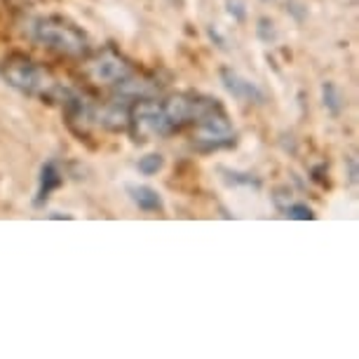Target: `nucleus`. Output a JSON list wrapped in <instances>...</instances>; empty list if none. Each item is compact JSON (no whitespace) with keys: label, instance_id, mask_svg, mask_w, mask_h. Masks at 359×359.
<instances>
[{"label":"nucleus","instance_id":"obj_8","mask_svg":"<svg viewBox=\"0 0 359 359\" xmlns=\"http://www.w3.org/2000/svg\"><path fill=\"white\" fill-rule=\"evenodd\" d=\"M127 195L130 200L137 205L141 212H151V214H160L165 209V202H162V195L151 186H137L130 184L127 186Z\"/></svg>","mask_w":359,"mask_h":359},{"label":"nucleus","instance_id":"obj_9","mask_svg":"<svg viewBox=\"0 0 359 359\" xmlns=\"http://www.w3.org/2000/svg\"><path fill=\"white\" fill-rule=\"evenodd\" d=\"M130 106L125 101H113L111 106H106V111L99 115V123L111 132H120L130 127Z\"/></svg>","mask_w":359,"mask_h":359},{"label":"nucleus","instance_id":"obj_14","mask_svg":"<svg viewBox=\"0 0 359 359\" xmlns=\"http://www.w3.org/2000/svg\"><path fill=\"white\" fill-rule=\"evenodd\" d=\"M284 216H289V219H296V221H313L315 212L308 205H303V202H296V205H287V207H284Z\"/></svg>","mask_w":359,"mask_h":359},{"label":"nucleus","instance_id":"obj_15","mask_svg":"<svg viewBox=\"0 0 359 359\" xmlns=\"http://www.w3.org/2000/svg\"><path fill=\"white\" fill-rule=\"evenodd\" d=\"M256 33H259V38L263 40V43H273V40L277 38V31H275V24L270 22L268 17L259 19V26H256Z\"/></svg>","mask_w":359,"mask_h":359},{"label":"nucleus","instance_id":"obj_3","mask_svg":"<svg viewBox=\"0 0 359 359\" xmlns=\"http://www.w3.org/2000/svg\"><path fill=\"white\" fill-rule=\"evenodd\" d=\"M3 78L8 80L10 87L17 92L26 94V97H36L43 94L50 87V78L40 69L36 62H31L24 54H12L8 62L3 64Z\"/></svg>","mask_w":359,"mask_h":359},{"label":"nucleus","instance_id":"obj_17","mask_svg":"<svg viewBox=\"0 0 359 359\" xmlns=\"http://www.w3.org/2000/svg\"><path fill=\"white\" fill-rule=\"evenodd\" d=\"M209 38L216 40V43H219L221 50H226V38L221 36V33H219V29H216V26H209Z\"/></svg>","mask_w":359,"mask_h":359},{"label":"nucleus","instance_id":"obj_18","mask_svg":"<svg viewBox=\"0 0 359 359\" xmlns=\"http://www.w3.org/2000/svg\"><path fill=\"white\" fill-rule=\"evenodd\" d=\"M345 162H348V167H350V184H357V165H355V160L348 158Z\"/></svg>","mask_w":359,"mask_h":359},{"label":"nucleus","instance_id":"obj_10","mask_svg":"<svg viewBox=\"0 0 359 359\" xmlns=\"http://www.w3.org/2000/svg\"><path fill=\"white\" fill-rule=\"evenodd\" d=\"M115 90H118L123 97H139V99H151L158 94V85L151 83L146 78H134L132 73L123 80L115 83Z\"/></svg>","mask_w":359,"mask_h":359},{"label":"nucleus","instance_id":"obj_11","mask_svg":"<svg viewBox=\"0 0 359 359\" xmlns=\"http://www.w3.org/2000/svg\"><path fill=\"white\" fill-rule=\"evenodd\" d=\"M322 104H324V108H327L331 115H341L343 113L345 99H343L341 90H338L334 83H324L322 85Z\"/></svg>","mask_w":359,"mask_h":359},{"label":"nucleus","instance_id":"obj_7","mask_svg":"<svg viewBox=\"0 0 359 359\" xmlns=\"http://www.w3.org/2000/svg\"><path fill=\"white\" fill-rule=\"evenodd\" d=\"M64 184V176L59 172V167L54 165V162H45L43 167H40V176H38V191H36V200H33V205L40 207L43 202H47V198L57 191V188H62Z\"/></svg>","mask_w":359,"mask_h":359},{"label":"nucleus","instance_id":"obj_2","mask_svg":"<svg viewBox=\"0 0 359 359\" xmlns=\"http://www.w3.org/2000/svg\"><path fill=\"white\" fill-rule=\"evenodd\" d=\"M195 123H198L195 148H200V151H205V153H212V151H221V148L235 146L233 127H230L228 113L223 111L219 99L209 97L205 111L200 113V118L195 120Z\"/></svg>","mask_w":359,"mask_h":359},{"label":"nucleus","instance_id":"obj_19","mask_svg":"<svg viewBox=\"0 0 359 359\" xmlns=\"http://www.w3.org/2000/svg\"><path fill=\"white\" fill-rule=\"evenodd\" d=\"M172 3H176V5H184V0H172Z\"/></svg>","mask_w":359,"mask_h":359},{"label":"nucleus","instance_id":"obj_13","mask_svg":"<svg viewBox=\"0 0 359 359\" xmlns=\"http://www.w3.org/2000/svg\"><path fill=\"white\" fill-rule=\"evenodd\" d=\"M162 167H165V158H162L160 153H148V155H144V158L139 160V172L144 176L158 174Z\"/></svg>","mask_w":359,"mask_h":359},{"label":"nucleus","instance_id":"obj_12","mask_svg":"<svg viewBox=\"0 0 359 359\" xmlns=\"http://www.w3.org/2000/svg\"><path fill=\"white\" fill-rule=\"evenodd\" d=\"M223 176V181H226L228 186H247V188H256L259 191L261 188V181L256 179L254 174H247V172H235V169H228V167H219Z\"/></svg>","mask_w":359,"mask_h":359},{"label":"nucleus","instance_id":"obj_5","mask_svg":"<svg viewBox=\"0 0 359 359\" xmlns=\"http://www.w3.org/2000/svg\"><path fill=\"white\" fill-rule=\"evenodd\" d=\"M221 83L228 90V94H233L237 101H245V104H256L263 106L268 101V94L263 87H259L254 80H249L245 76H240L233 69H221Z\"/></svg>","mask_w":359,"mask_h":359},{"label":"nucleus","instance_id":"obj_16","mask_svg":"<svg viewBox=\"0 0 359 359\" xmlns=\"http://www.w3.org/2000/svg\"><path fill=\"white\" fill-rule=\"evenodd\" d=\"M228 5V15L235 19V22H245L247 19V8L242 0H226Z\"/></svg>","mask_w":359,"mask_h":359},{"label":"nucleus","instance_id":"obj_1","mask_svg":"<svg viewBox=\"0 0 359 359\" xmlns=\"http://www.w3.org/2000/svg\"><path fill=\"white\" fill-rule=\"evenodd\" d=\"M29 36L40 47L54 50L66 57H83L90 50L87 36L78 26L62 17H38L29 24Z\"/></svg>","mask_w":359,"mask_h":359},{"label":"nucleus","instance_id":"obj_6","mask_svg":"<svg viewBox=\"0 0 359 359\" xmlns=\"http://www.w3.org/2000/svg\"><path fill=\"white\" fill-rule=\"evenodd\" d=\"M130 73H132V66L127 64V59H123L113 50H106L97 62L90 64L92 80L94 83H101V85H115L118 80L130 76Z\"/></svg>","mask_w":359,"mask_h":359},{"label":"nucleus","instance_id":"obj_4","mask_svg":"<svg viewBox=\"0 0 359 359\" xmlns=\"http://www.w3.org/2000/svg\"><path fill=\"white\" fill-rule=\"evenodd\" d=\"M130 125H134V137H139L141 141L146 137H167V134L174 132L167 120L165 108H162L160 101L153 99H146L139 106H134V111L130 113Z\"/></svg>","mask_w":359,"mask_h":359}]
</instances>
